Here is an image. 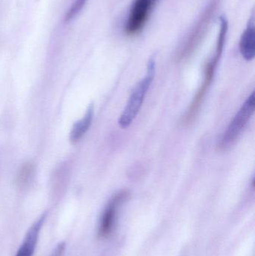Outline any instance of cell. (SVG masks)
I'll return each mask as SVG.
<instances>
[{"instance_id":"obj_1","label":"cell","mask_w":255,"mask_h":256,"mask_svg":"<svg viewBox=\"0 0 255 256\" xmlns=\"http://www.w3.org/2000/svg\"><path fill=\"white\" fill-rule=\"evenodd\" d=\"M228 31H229L228 20L225 16H221L220 18V31H219L218 38H217L215 54L205 66L203 82L199 87L191 104L189 106L187 112L184 115V118H183L184 124H190L194 120L199 112L201 106L203 104L205 96H206L207 93L212 84L213 80H214L217 66H218L220 58L223 55Z\"/></svg>"},{"instance_id":"obj_4","label":"cell","mask_w":255,"mask_h":256,"mask_svg":"<svg viewBox=\"0 0 255 256\" xmlns=\"http://www.w3.org/2000/svg\"><path fill=\"white\" fill-rule=\"evenodd\" d=\"M255 92L252 93L251 96L247 98L242 108L238 111L235 118L231 122L223 138L220 141V150H229L234 146L237 140L241 136L249 121L251 120L255 112Z\"/></svg>"},{"instance_id":"obj_3","label":"cell","mask_w":255,"mask_h":256,"mask_svg":"<svg viewBox=\"0 0 255 256\" xmlns=\"http://www.w3.org/2000/svg\"><path fill=\"white\" fill-rule=\"evenodd\" d=\"M155 72V61L151 58L148 62L146 76L135 87L120 116L118 124L121 128H128L137 116L145 100V96L154 80Z\"/></svg>"},{"instance_id":"obj_12","label":"cell","mask_w":255,"mask_h":256,"mask_svg":"<svg viewBox=\"0 0 255 256\" xmlns=\"http://www.w3.org/2000/svg\"><path fill=\"white\" fill-rule=\"evenodd\" d=\"M64 250H65V244L64 242H61L55 248L50 256H63Z\"/></svg>"},{"instance_id":"obj_5","label":"cell","mask_w":255,"mask_h":256,"mask_svg":"<svg viewBox=\"0 0 255 256\" xmlns=\"http://www.w3.org/2000/svg\"><path fill=\"white\" fill-rule=\"evenodd\" d=\"M157 1L158 0L133 1L124 27L127 36H136L143 30Z\"/></svg>"},{"instance_id":"obj_6","label":"cell","mask_w":255,"mask_h":256,"mask_svg":"<svg viewBox=\"0 0 255 256\" xmlns=\"http://www.w3.org/2000/svg\"><path fill=\"white\" fill-rule=\"evenodd\" d=\"M127 194L121 192L117 195L112 201L109 203L105 212H103L99 226V237L101 238H107L113 230L115 225V218H116L117 208L121 204V202L125 198Z\"/></svg>"},{"instance_id":"obj_11","label":"cell","mask_w":255,"mask_h":256,"mask_svg":"<svg viewBox=\"0 0 255 256\" xmlns=\"http://www.w3.org/2000/svg\"><path fill=\"white\" fill-rule=\"evenodd\" d=\"M87 0H75L74 3L72 4L66 13L65 18H64L65 22H69L73 20L82 10Z\"/></svg>"},{"instance_id":"obj_2","label":"cell","mask_w":255,"mask_h":256,"mask_svg":"<svg viewBox=\"0 0 255 256\" xmlns=\"http://www.w3.org/2000/svg\"><path fill=\"white\" fill-rule=\"evenodd\" d=\"M219 6V0H211L190 31L177 54L178 62L188 60L205 38Z\"/></svg>"},{"instance_id":"obj_10","label":"cell","mask_w":255,"mask_h":256,"mask_svg":"<svg viewBox=\"0 0 255 256\" xmlns=\"http://www.w3.org/2000/svg\"><path fill=\"white\" fill-rule=\"evenodd\" d=\"M34 172V165L32 162H26L24 164L18 172L17 176H16V182L19 188H23L26 186L31 178L33 177Z\"/></svg>"},{"instance_id":"obj_7","label":"cell","mask_w":255,"mask_h":256,"mask_svg":"<svg viewBox=\"0 0 255 256\" xmlns=\"http://www.w3.org/2000/svg\"><path fill=\"white\" fill-rule=\"evenodd\" d=\"M46 218V213H44L30 227L29 230L27 232L23 242L15 256H33L34 255L40 230L43 227Z\"/></svg>"},{"instance_id":"obj_9","label":"cell","mask_w":255,"mask_h":256,"mask_svg":"<svg viewBox=\"0 0 255 256\" xmlns=\"http://www.w3.org/2000/svg\"><path fill=\"white\" fill-rule=\"evenodd\" d=\"M94 117V105L91 104L87 110L86 114L82 120L76 123L72 128L70 140L72 143H76L82 138L89 129Z\"/></svg>"},{"instance_id":"obj_8","label":"cell","mask_w":255,"mask_h":256,"mask_svg":"<svg viewBox=\"0 0 255 256\" xmlns=\"http://www.w3.org/2000/svg\"><path fill=\"white\" fill-rule=\"evenodd\" d=\"M255 18L253 15L240 40V51L242 56L247 61H252L255 58Z\"/></svg>"}]
</instances>
